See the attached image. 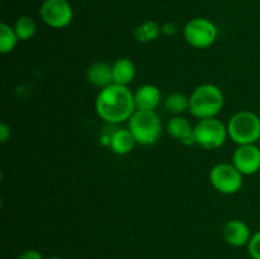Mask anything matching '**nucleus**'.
I'll use <instances>...</instances> for the list:
<instances>
[{
    "instance_id": "a211bd4d",
    "label": "nucleus",
    "mask_w": 260,
    "mask_h": 259,
    "mask_svg": "<svg viewBox=\"0 0 260 259\" xmlns=\"http://www.w3.org/2000/svg\"><path fill=\"white\" fill-rule=\"evenodd\" d=\"M14 30L19 41L25 42V41H29L30 38L35 37L36 32H37V25H36V22L30 17L22 15V17L15 20Z\"/></svg>"
},
{
    "instance_id": "6ab92c4d",
    "label": "nucleus",
    "mask_w": 260,
    "mask_h": 259,
    "mask_svg": "<svg viewBox=\"0 0 260 259\" xmlns=\"http://www.w3.org/2000/svg\"><path fill=\"white\" fill-rule=\"evenodd\" d=\"M134 35H135V38H136L139 42H144V43L151 42V41H155L157 37H159L160 28L156 22L146 20V22L137 25Z\"/></svg>"
},
{
    "instance_id": "f3484780",
    "label": "nucleus",
    "mask_w": 260,
    "mask_h": 259,
    "mask_svg": "<svg viewBox=\"0 0 260 259\" xmlns=\"http://www.w3.org/2000/svg\"><path fill=\"white\" fill-rule=\"evenodd\" d=\"M164 106L168 112L180 116L185 111H189V96L183 93H178V91L172 93L165 98Z\"/></svg>"
},
{
    "instance_id": "aec40b11",
    "label": "nucleus",
    "mask_w": 260,
    "mask_h": 259,
    "mask_svg": "<svg viewBox=\"0 0 260 259\" xmlns=\"http://www.w3.org/2000/svg\"><path fill=\"white\" fill-rule=\"evenodd\" d=\"M248 251L251 259H260V231L253 234L248 244Z\"/></svg>"
},
{
    "instance_id": "b1692460",
    "label": "nucleus",
    "mask_w": 260,
    "mask_h": 259,
    "mask_svg": "<svg viewBox=\"0 0 260 259\" xmlns=\"http://www.w3.org/2000/svg\"><path fill=\"white\" fill-rule=\"evenodd\" d=\"M258 146L260 147V137H259V140H258Z\"/></svg>"
},
{
    "instance_id": "2eb2a0df",
    "label": "nucleus",
    "mask_w": 260,
    "mask_h": 259,
    "mask_svg": "<svg viewBox=\"0 0 260 259\" xmlns=\"http://www.w3.org/2000/svg\"><path fill=\"white\" fill-rule=\"evenodd\" d=\"M113 68V80L119 85H126L131 84L136 76V65L128 57L118 58L116 62L112 65Z\"/></svg>"
},
{
    "instance_id": "7ed1b4c3",
    "label": "nucleus",
    "mask_w": 260,
    "mask_h": 259,
    "mask_svg": "<svg viewBox=\"0 0 260 259\" xmlns=\"http://www.w3.org/2000/svg\"><path fill=\"white\" fill-rule=\"evenodd\" d=\"M128 130L142 146H151L162 134L161 119L155 111H136L128 119Z\"/></svg>"
},
{
    "instance_id": "412c9836",
    "label": "nucleus",
    "mask_w": 260,
    "mask_h": 259,
    "mask_svg": "<svg viewBox=\"0 0 260 259\" xmlns=\"http://www.w3.org/2000/svg\"><path fill=\"white\" fill-rule=\"evenodd\" d=\"M18 259H43V256L38 250L29 249V250H25L24 253L20 254Z\"/></svg>"
},
{
    "instance_id": "dca6fc26",
    "label": "nucleus",
    "mask_w": 260,
    "mask_h": 259,
    "mask_svg": "<svg viewBox=\"0 0 260 259\" xmlns=\"http://www.w3.org/2000/svg\"><path fill=\"white\" fill-rule=\"evenodd\" d=\"M18 42H19V38L15 33L14 27H10L7 23H2L0 24V52L3 55L13 52Z\"/></svg>"
},
{
    "instance_id": "ddd939ff",
    "label": "nucleus",
    "mask_w": 260,
    "mask_h": 259,
    "mask_svg": "<svg viewBox=\"0 0 260 259\" xmlns=\"http://www.w3.org/2000/svg\"><path fill=\"white\" fill-rule=\"evenodd\" d=\"M167 132L174 139L180 140L184 145L196 144L194 127L184 117L175 116L170 118L167 124Z\"/></svg>"
},
{
    "instance_id": "9d476101",
    "label": "nucleus",
    "mask_w": 260,
    "mask_h": 259,
    "mask_svg": "<svg viewBox=\"0 0 260 259\" xmlns=\"http://www.w3.org/2000/svg\"><path fill=\"white\" fill-rule=\"evenodd\" d=\"M222 236L229 245L241 248V246L248 245L253 235H251L250 228L244 221L234 218L223 225Z\"/></svg>"
},
{
    "instance_id": "6e6552de",
    "label": "nucleus",
    "mask_w": 260,
    "mask_h": 259,
    "mask_svg": "<svg viewBox=\"0 0 260 259\" xmlns=\"http://www.w3.org/2000/svg\"><path fill=\"white\" fill-rule=\"evenodd\" d=\"M40 14L48 27L61 29L73 22L74 10L68 0H43Z\"/></svg>"
},
{
    "instance_id": "9b49d317",
    "label": "nucleus",
    "mask_w": 260,
    "mask_h": 259,
    "mask_svg": "<svg viewBox=\"0 0 260 259\" xmlns=\"http://www.w3.org/2000/svg\"><path fill=\"white\" fill-rule=\"evenodd\" d=\"M134 94L136 111H155L161 102V91L154 84H145Z\"/></svg>"
},
{
    "instance_id": "f257e3e1",
    "label": "nucleus",
    "mask_w": 260,
    "mask_h": 259,
    "mask_svg": "<svg viewBox=\"0 0 260 259\" xmlns=\"http://www.w3.org/2000/svg\"><path fill=\"white\" fill-rule=\"evenodd\" d=\"M95 112L107 123L118 124L128 121L136 112L135 94L128 86L111 84L101 89L96 95Z\"/></svg>"
},
{
    "instance_id": "5701e85b",
    "label": "nucleus",
    "mask_w": 260,
    "mask_h": 259,
    "mask_svg": "<svg viewBox=\"0 0 260 259\" xmlns=\"http://www.w3.org/2000/svg\"><path fill=\"white\" fill-rule=\"evenodd\" d=\"M50 259H63V258H60V256H52V258H50Z\"/></svg>"
},
{
    "instance_id": "4be33fe9",
    "label": "nucleus",
    "mask_w": 260,
    "mask_h": 259,
    "mask_svg": "<svg viewBox=\"0 0 260 259\" xmlns=\"http://www.w3.org/2000/svg\"><path fill=\"white\" fill-rule=\"evenodd\" d=\"M10 137V127L7 123L0 124V141L7 142Z\"/></svg>"
},
{
    "instance_id": "4468645a",
    "label": "nucleus",
    "mask_w": 260,
    "mask_h": 259,
    "mask_svg": "<svg viewBox=\"0 0 260 259\" xmlns=\"http://www.w3.org/2000/svg\"><path fill=\"white\" fill-rule=\"evenodd\" d=\"M136 144V140L128 128L117 130L109 137V146H111L112 151L117 155L129 154Z\"/></svg>"
},
{
    "instance_id": "0eeeda50",
    "label": "nucleus",
    "mask_w": 260,
    "mask_h": 259,
    "mask_svg": "<svg viewBox=\"0 0 260 259\" xmlns=\"http://www.w3.org/2000/svg\"><path fill=\"white\" fill-rule=\"evenodd\" d=\"M210 182L222 195H235L244 184V175L231 163H220L210 172Z\"/></svg>"
},
{
    "instance_id": "20e7f679",
    "label": "nucleus",
    "mask_w": 260,
    "mask_h": 259,
    "mask_svg": "<svg viewBox=\"0 0 260 259\" xmlns=\"http://www.w3.org/2000/svg\"><path fill=\"white\" fill-rule=\"evenodd\" d=\"M228 132L235 144H255L260 137V117L251 111L238 112L229 121Z\"/></svg>"
},
{
    "instance_id": "39448f33",
    "label": "nucleus",
    "mask_w": 260,
    "mask_h": 259,
    "mask_svg": "<svg viewBox=\"0 0 260 259\" xmlns=\"http://www.w3.org/2000/svg\"><path fill=\"white\" fill-rule=\"evenodd\" d=\"M228 137V124L216 117L200 119L194 126L196 144L206 150L220 149L225 145Z\"/></svg>"
},
{
    "instance_id": "f03ea898",
    "label": "nucleus",
    "mask_w": 260,
    "mask_h": 259,
    "mask_svg": "<svg viewBox=\"0 0 260 259\" xmlns=\"http://www.w3.org/2000/svg\"><path fill=\"white\" fill-rule=\"evenodd\" d=\"M225 104L222 90L215 84H202L189 96V113L198 119L215 118Z\"/></svg>"
},
{
    "instance_id": "423d86ee",
    "label": "nucleus",
    "mask_w": 260,
    "mask_h": 259,
    "mask_svg": "<svg viewBox=\"0 0 260 259\" xmlns=\"http://www.w3.org/2000/svg\"><path fill=\"white\" fill-rule=\"evenodd\" d=\"M217 27L207 18H193L184 27V38L187 43L200 50L211 47L217 40Z\"/></svg>"
},
{
    "instance_id": "f8f14e48",
    "label": "nucleus",
    "mask_w": 260,
    "mask_h": 259,
    "mask_svg": "<svg viewBox=\"0 0 260 259\" xmlns=\"http://www.w3.org/2000/svg\"><path fill=\"white\" fill-rule=\"evenodd\" d=\"M86 79L96 88H107L114 83L113 68L104 61H95L86 69Z\"/></svg>"
},
{
    "instance_id": "1a4fd4ad",
    "label": "nucleus",
    "mask_w": 260,
    "mask_h": 259,
    "mask_svg": "<svg viewBox=\"0 0 260 259\" xmlns=\"http://www.w3.org/2000/svg\"><path fill=\"white\" fill-rule=\"evenodd\" d=\"M233 164L243 175H253L260 170V147L255 144L239 145L233 154Z\"/></svg>"
}]
</instances>
